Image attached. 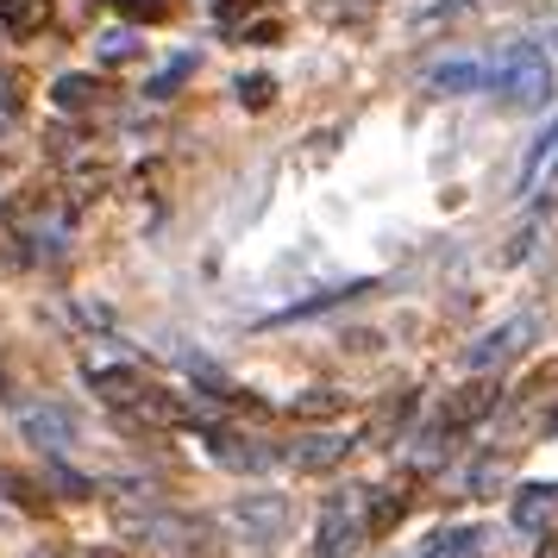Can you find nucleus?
<instances>
[{"instance_id": "obj_1", "label": "nucleus", "mask_w": 558, "mask_h": 558, "mask_svg": "<svg viewBox=\"0 0 558 558\" xmlns=\"http://www.w3.org/2000/svg\"><path fill=\"white\" fill-rule=\"evenodd\" d=\"M364 539V489H339L320 508V527H314V558H352Z\"/></svg>"}, {"instance_id": "obj_7", "label": "nucleus", "mask_w": 558, "mask_h": 558, "mask_svg": "<svg viewBox=\"0 0 558 558\" xmlns=\"http://www.w3.org/2000/svg\"><path fill=\"white\" fill-rule=\"evenodd\" d=\"M245 446H252V439H239L232 427L207 433V452L220 458V464H232V471H264V464H270V452H245Z\"/></svg>"}, {"instance_id": "obj_11", "label": "nucleus", "mask_w": 558, "mask_h": 558, "mask_svg": "<svg viewBox=\"0 0 558 558\" xmlns=\"http://www.w3.org/2000/svg\"><path fill=\"white\" fill-rule=\"evenodd\" d=\"M553 170H558V120H553V132H546V138L527 151V163H521V182H514V189H521V195H533V189L553 177Z\"/></svg>"}, {"instance_id": "obj_18", "label": "nucleus", "mask_w": 558, "mask_h": 558, "mask_svg": "<svg viewBox=\"0 0 558 558\" xmlns=\"http://www.w3.org/2000/svg\"><path fill=\"white\" fill-rule=\"evenodd\" d=\"M239 101L245 107H270L277 101V82L270 76H239Z\"/></svg>"}, {"instance_id": "obj_5", "label": "nucleus", "mask_w": 558, "mask_h": 558, "mask_svg": "<svg viewBox=\"0 0 558 558\" xmlns=\"http://www.w3.org/2000/svg\"><path fill=\"white\" fill-rule=\"evenodd\" d=\"M553 514H558V483H527V489H521V502H514V527L539 533Z\"/></svg>"}, {"instance_id": "obj_9", "label": "nucleus", "mask_w": 558, "mask_h": 558, "mask_svg": "<svg viewBox=\"0 0 558 558\" xmlns=\"http://www.w3.org/2000/svg\"><path fill=\"white\" fill-rule=\"evenodd\" d=\"M514 339H533V320H508V327H496L489 339H477V345H471V371H489L496 357H508Z\"/></svg>"}, {"instance_id": "obj_3", "label": "nucleus", "mask_w": 558, "mask_h": 558, "mask_svg": "<svg viewBox=\"0 0 558 558\" xmlns=\"http://www.w3.org/2000/svg\"><path fill=\"white\" fill-rule=\"evenodd\" d=\"M20 433H26L32 446H45V452H70V446H76V414H70V408L38 402V408L20 414Z\"/></svg>"}, {"instance_id": "obj_13", "label": "nucleus", "mask_w": 558, "mask_h": 558, "mask_svg": "<svg viewBox=\"0 0 558 558\" xmlns=\"http://www.w3.org/2000/svg\"><path fill=\"white\" fill-rule=\"evenodd\" d=\"M489 408H496V383H471V389H458V402L446 421H483Z\"/></svg>"}, {"instance_id": "obj_8", "label": "nucleus", "mask_w": 558, "mask_h": 558, "mask_svg": "<svg viewBox=\"0 0 558 558\" xmlns=\"http://www.w3.org/2000/svg\"><path fill=\"white\" fill-rule=\"evenodd\" d=\"M483 82H489L483 63H439V70H427V95H471Z\"/></svg>"}, {"instance_id": "obj_12", "label": "nucleus", "mask_w": 558, "mask_h": 558, "mask_svg": "<svg viewBox=\"0 0 558 558\" xmlns=\"http://www.w3.org/2000/svg\"><path fill=\"white\" fill-rule=\"evenodd\" d=\"M477 546H483V533H477V527H446L421 558H477Z\"/></svg>"}, {"instance_id": "obj_4", "label": "nucleus", "mask_w": 558, "mask_h": 558, "mask_svg": "<svg viewBox=\"0 0 558 558\" xmlns=\"http://www.w3.org/2000/svg\"><path fill=\"white\" fill-rule=\"evenodd\" d=\"M232 521L252 533V539H270V533L289 527V502L282 496H245V502L232 508Z\"/></svg>"}, {"instance_id": "obj_21", "label": "nucleus", "mask_w": 558, "mask_h": 558, "mask_svg": "<svg viewBox=\"0 0 558 558\" xmlns=\"http://www.w3.org/2000/svg\"><path fill=\"white\" fill-rule=\"evenodd\" d=\"M120 13L145 26V20H163V0H120Z\"/></svg>"}, {"instance_id": "obj_20", "label": "nucleus", "mask_w": 558, "mask_h": 558, "mask_svg": "<svg viewBox=\"0 0 558 558\" xmlns=\"http://www.w3.org/2000/svg\"><path fill=\"white\" fill-rule=\"evenodd\" d=\"M189 70H195V57H182V63H170V70H163V76H157L151 88H145V95H157V101H163V95H170V88H177L182 76H189Z\"/></svg>"}, {"instance_id": "obj_23", "label": "nucleus", "mask_w": 558, "mask_h": 558, "mask_svg": "<svg viewBox=\"0 0 558 558\" xmlns=\"http://www.w3.org/2000/svg\"><path fill=\"white\" fill-rule=\"evenodd\" d=\"M257 0H227V7H220V20H239V13H252Z\"/></svg>"}, {"instance_id": "obj_10", "label": "nucleus", "mask_w": 558, "mask_h": 558, "mask_svg": "<svg viewBox=\"0 0 558 558\" xmlns=\"http://www.w3.org/2000/svg\"><path fill=\"white\" fill-rule=\"evenodd\" d=\"M88 389H95L101 402H113V408H132L145 383H138V371H126V364H120V371H88Z\"/></svg>"}, {"instance_id": "obj_14", "label": "nucleus", "mask_w": 558, "mask_h": 558, "mask_svg": "<svg viewBox=\"0 0 558 558\" xmlns=\"http://www.w3.org/2000/svg\"><path fill=\"white\" fill-rule=\"evenodd\" d=\"M345 452V439H332V433H314V439H302V446H295V464H302V471H320V464H332V458Z\"/></svg>"}, {"instance_id": "obj_6", "label": "nucleus", "mask_w": 558, "mask_h": 558, "mask_svg": "<svg viewBox=\"0 0 558 558\" xmlns=\"http://www.w3.org/2000/svg\"><path fill=\"white\" fill-rule=\"evenodd\" d=\"M0 26L13 38H38L51 26V0H0Z\"/></svg>"}, {"instance_id": "obj_2", "label": "nucleus", "mask_w": 558, "mask_h": 558, "mask_svg": "<svg viewBox=\"0 0 558 558\" xmlns=\"http://www.w3.org/2000/svg\"><path fill=\"white\" fill-rule=\"evenodd\" d=\"M502 70H508V95H514L521 107H546L553 101V70H546L539 45H514Z\"/></svg>"}, {"instance_id": "obj_22", "label": "nucleus", "mask_w": 558, "mask_h": 558, "mask_svg": "<svg viewBox=\"0 0 558 558\" xmlns=\"http://www.w3.org/2000/svg\"><path fill=\"white\" fill-rule=\"evenodd\" d=\"M302 414H332V408H339V396H332V389H314V396H302Z\"/></svg>"}, {"instance_id": "obj_17", "label": "nucleus", "mask_w": 558, "mask_h": 558, "mask_svg": "<svg viewBox=\"0 0 558 558\" xmlns=\"http://www.w3.org/2000/svg\"><path fill=\"white\" fill-rule=\"evenodd\" d=\"M471 7H477V0H433V7H421V13H414V26L433 32V26H446V20H464Z\"/></svg>"}, {"instance_id": "obj_15", "label": "nucleus", "mask_w": 558, "mask_h": 558, "mask_svg": "<svg viewBox=\"0 0 558 558\" xmlns=\"http://www.w3.org/2000/svg\"><path fill=\"white\" fill-rule=\"evenodd\" d=\"M402 521V496L396 489H377V502H364V533H383Z\"/></svg>"}, {"instance_id": "obj_19", "label": "nucleus", "mask_w": 558, "mask_h": 558, "mask_svg": "<svg viewBox=\"0 0 558 558\" xmlns=\"http://www.w3.org/2000/svg\"><path fill=\"white\" fill-rule=\"evenodd\" d=\"M132 51H138V38H132V32H107V38H101V63H126Z\"/></svg>"}, {"instance_id": "obj_16", "label": "nucleus", "mask_w": 558, "mask_h": 558, "mask_svg": "<svg viewBox=\"0 0 558 558\" xmlns=\"http://www.w3.org/2000/svg\"><path fill=\"white\" fill-rule=\"evenodd\" d=\"M51 101L63 107V113H82V107L95 101V82H88V76H57V88H51Z\"/></svg>"}]
</instances>
